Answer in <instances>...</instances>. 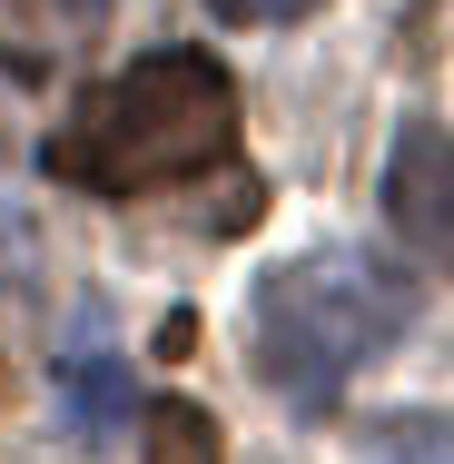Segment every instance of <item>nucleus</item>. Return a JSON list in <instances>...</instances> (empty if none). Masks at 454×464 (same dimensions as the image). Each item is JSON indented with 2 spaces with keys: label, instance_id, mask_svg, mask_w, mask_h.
<instances>
[{
  "label": "nucleus",
  "instance_id": "f257e3e1",
  "mask_svg": "<svg viewBox=\"0 0 454 464\" xmlns=\"http://www.w3.org/2000/svg\"><path fill=\"white\" fill-rule=\"evenodd\" d=\"M237 159V80L208 50H149L119 80H90V99L50 129L40 169L90 198H149V188L208 179Z\"/></svg>",
  "mask_w": 454,
  "mask_h": 464
},
{
  "label": "nucleus",
  "instance_id": "f03ea898",
  "mask_svg": "<svg viewBox=\"0 0 454 464\" xmlns=\"http://www.w3.org/2000/svg\"><path fill=\"white\" fill-rule=\"evenodd\" d=\"M415 326V286L365 247H316L257 277L247 296V366L267 375L286 405L326 415L395 336Z\"/></svg>",
  "mask_w": 454,
  "mask_h": 464
},
{
  "label": "nucleus",
  "instance_id": "7ed1b4c3",
  "mask_svg": "<svg viewBox=\"0 0 454 464\" xmlns=\"http://www.w3.org/2000/svg\"><path fill=\"white\" fill-rule=\"evenodd\" d=\"M385 227L454 277V129L435 119H405L395 129V159H385Z\"/></svg>",
  "mask_w": 454,
  "mask_h": 464
},
{
  "label": "nucleus",
  "instance_id": "20e7f679",
  "mask_svg": "<svg viewBox=\"0 0 454 464\" xmlns=\"http://www.w3.org/2000/svg\"><path fill=\"white\" fill-rule=\"evenodd\" d=\"M60 405H70V435H90V445H109L129 425V366L99 346V306H90V326H80V346L60 356Z\"/></svg>",
  "mask_w": 454,
  "mask_h": 464
},
{
  "label": "nucleus",
  "instance_id": "39448f33",
  "mask_svg": "<svg viewBox=\"0 0 454 464\" xmlns=\"http://www.w3.org/2000/svg\"><path fill=\"white\" fill-rule=\"evenodd\" d=\"M149 464H227L217 425H208V405H188V395H159V405H149Z\"/></svg>",
  "mask_w": 454,
  "mask_h": 464
},
{
  "label": "nucleus",
  "instance_id": "423d86ee",
  "mask_svg": "<svg viewBox=\"0 0 454 464\" xmlns=\"http://www.w3.org/2000/svg\"><path fill=\"white\" fill-rule=\"evenodd\" d=\"M217 20H247V30H276V20H306L316 0H208Z\"/></svg>",
  "mask_w": 454,
  "mask_h": 464
},
{
  "label": "nucleus",
  "instance_id": "0eeeda50",
  "mask_svg": "<svg viewBox=\"0 0 454 464\" xmlns=\"http://www.w3.org/2000/svg\"><path fill=\"white\" fill-rule=\"evenodd\" d=\"M60 10H70V20H99V10H109V0H60Z\"/></svg>",
  "mask_w": 454,
  "mask_h": 464
}]
</instances>
